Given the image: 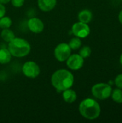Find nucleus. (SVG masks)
Returning a JSON list of instances; mask_svg holds the SVG:
<instances>
[{"label":"nucleus","mask_w":122,"mask_h":123,"mask_svg":"<svg viewBox=\"0 0 122 123\" xmlns=\"http://www.w3.org/2000/svg\"><path fill=\"white\" fill-rule=\"evenodd\" d=\"M74 76L73 74L65 69H59L51 76V84L58 92H63L73 86Z\"/></svg>","instance_id":"nucleus-1"},{"label":"nucleus","mask_w":122,"mask_h":123,"mask_svg":"<svg viewBox=\"0 0 122 123\" xmlns=\"http://www.w3.org/2000/svg\"><path fill=\"white\" fill-rule=\"evenodd\" d=\"M80 114L86 119L93 120L97 119L101 114V107L97 101L91 98L83 99L79 105Z\"/></svg>","instance_id":"nucleus-2"},{"label":"nucleus","mask_w":122,"mask_h":123,"mask_svg":"<svg viewBox=\"0 0 122 123\" xmlns=\"http://www.w3.org/2000/svg\"><path fill=\"white\" fill-rule=\"evenodd\" d=\"M8 50L12 54V56L22 58L29 53L31 46L26 40L19 37H14L9 43Z\"/></svg>","instance_id":"nucleus-3"},{"label":"nucleus","mask_w":122,"mask_h":123,"mask_svg":"<svg viewBox=\"0 0 122 123\" xmlns=\"http://www.w3.org/2000/svg\"><path fill=\"white\" fill-rule=\"evenodd\" d=\"M111 86L106 83H99L93 86L91 93L93 96L100 100H104L111 97L112 92Z\"/></svg>","instance_id":"nucleus-4"},{"label":"nucleus","mask_w":122,"mask_h":123,"mask_svg":"<svg viewBox=\"0 0 122 123\" xmlns=\"http://www.w3.org/2000/svg\"><path fill=\"white\" fill-rule=\"evenodd\" d=\"M55 58L60 62L65 61L71 55V49L68 44L62 43L58 44L54 50Z\"/></svg>","instance_id":"nucleus-5"},{"label":"nucleus","mask_w":122,"mask_h":123,"mask_svg":"<svg viewBox=\"0 0 122 123\" xmlns=\"http://www.w3.org/2000/svg\"><path fill=\"white\" fill-rule=\"evenodd\" d=\"M22 73L27 78L35 79L40 75V68L35 62L27 61L22 66Z\"/></svg>","instance_id":"nucleus-6"},{"label":"nucleus","mask_w":122,"mask_h":123,"mask_svg":"<svg viewBox=\"0 0 122 123\" xmlns=\"http://www.w3.org/2000/svg\"><path fill=\"white\" fill-rule=\"evenodd\" d=\"M72 32L76 37L79 38H86L89 35L91 29L88 24L79 21L73 25Z\"/></svg>","instance_id":"nucleus-7"},{"label":"nucleus","mask_w":122,"mask_h":123,"mask_svg":"<svg viewBox=\"0 0 122 123\" xmlns=\"http://www.w3.org/2000/svg\"><path fill=\"white\" fill-rule=\"evenodd\" d=\"M84 63V58L79 54H72L66 60L67 66L73 71L81 69Z\"/></svg>","instance_id":"nucleus-8"},{"label":"nucleus","mask_w":122,"mask_h":123,"mask_svg":"<svg viewBox=\"0 0 122 123\" xmlns=\"http://www.w3.org/2000/svg\"><path fill=\"white\" fill-rule=\"evenodd\" d=\"M27 26L29 30L35 34L40 33L44 30V24L42 21L37 17L29 19L27 22Z\"/></svg>","instance_id":"nucleus-9"},{"label":"nucleus","mask_w":122,"mask_h":123,"mask_svg":"<svg viewBox=\"0 0 122 123\" xmlns=\"http://www.w3.org/2000/svg\"><path fill=\"white\" fill-rule=\"evenodd\" d=\"M57 0H38L37 4L43 12H49L53 9L56 5Z\"/></svg>","instance_id":"nucleus-10"},{"label":"nucleus","mask_w":122,"mask_h":123,"mask_svg":"<svg viewBox=\"0 0 122 123\" xmlns=\"http://www.w3.org/2000/svg\"><path fill=\"white\" fill-rule=\"evenodd\" d=\"M63 98L64 99V101L67 103H73L74 102L76 99H77V94L76 92L70 89H65L63 92Z\"/></svg>","instance_id":"nucleus-11"},{"label":"nucleus","mask_w":122,"mask_h":123,"mask_svg":"<svg viewBox=\"0 0 122 123\" xmlns=\"http://www.w3.org/2000/svg\"><path fill=\"white\" fill-rule=\"evenodd\" d=\"M78 20L80 22H82L88 24V23H89L92 20L93 14H92V12L90 10H88V9H83V10L81 11L78 13Z\"/></svg>","instance_id":"nucleus-12"},{"label":"nucleus","mask_w":122,"mask_h":123,"mask_svg":"<svg viewBox=\"0 0 122 123\" xmlns=\"http://www.w3.org/2000/svg\"><path fill=\"white\" fill-rule=\"evenodd\" d=\"M12 58V54L9 50L6 48L0 49V63L6 64L8 63Z\"/></svg>","instance_id":"nucleus-13"},{"label":"nucleus","mask_w":122,"mask_h":123,"mask_svg":"<svg viewBox=\"0 0 122 123\" xmlns=\"http://www.w3.org/2000/svg\"><path fill=\"white\" fill-rule=\"evenodd\" d=\"M1 37L5 42L9 43L15 37V35L12 30H9V28H6L3 29V30L1 32Z\"/></svg>","instance_id":"nucleus-14"},{"label":"nucleus","mask_w":122,"mask_h":123,"mask_svg":"<svg viewBox=\"0 0 122 123\" xmlns=\"http://www.w3.org/2000/svg\"><path fill=\"white\" fill-rule=\"evenodd\" d=\"M111 97L114 102L121 104L122 103V89L117 88L114 90H112Z\"/></svg>","instance_id":"nucleus-15"},{"label":"nucleus","mask_w":122,"mask_h":123,"mask_svg":"<svg viewBox=\"0 0 122 123\" xmlns=\"http://www.w3.org/2000/svg\"><path fill=\"white\" fill-rule=\"evenodd\" d=\"M81 44H82L81 40V38H79L78 37H73L68 43L71 50H77V49L80 48L81 46Z\"/></svg>","instance_id":"nucleus-16"},{"label":"nucleus","mask_w":122,"mask_h":123,"mask_svg":"<svg viewBox=\"0 0 122 123\" xmlns=\"http://www.w3.org/2000/svg\"><path fill=\"white\" fill-rule=\"evenodd\" d=\"M12 24V21L10 17H2L0 18V28L6 29L9 28Z\"/></svg>","instance_id":"nucleus-17"},{"label":"nucleus","mask_w":122,"mask_h":123,"mask_svg":"<svg viewBox=\"0 0 122 123\" xmlns=\"http://www.w3.org/2000/svg\"><path fill=\"white\" fill-rule=\"evenodd\" d=\"M91 49L89 46H83L79 50V55L83 58H88L91 55Z\"/></svg>","instance_id":"nucleus-18"},{"label":"nucleus","mask_w":122,"mask_h":123,"mask_svg":"<svg viewBox=\"0 0 122 123\" xmlns=\"http://www.w3.org/2000/svg\"><path fill=\"white\" fill-rule=\"evenodd\" d=\"M114 83H115L116 86H117V88L122 89V74L116 76V77L115 78V80H114Z\"/></svg>","instance_id":"nucleus-19"},{"label":"nucleus","mask_w":122,"mask_h":123,"mask_svg":"<svg viewBox=\"0 0 122 123\" xmlns=\"http://www.w3.org/2000/svg\"><path fill=\"white\" fill-rule=\"evenodd\" d=\"M10 1L14 7H21L24 3V0H11Z\"/></svg>","instance_id":"nucleus-20"},{"label":"nucleus","mask_w":122,"mask_h":123,"mask_svg":"<svg viewBox=\"0 0 122 123\" xmlns=\"http://www.w3.org/2000/svg\"><path fill=\"white\" fill-rule=\"evenodd\" d=\"M5 13H6V9L4 6L0 3V18L4 17L5 15Z\"/></svg>","instance_id":"nucleus-21"},{"label":"nucleus","mask_w":122,"mask_h":123,"mask_svg":"<svg viewBox=\"0 0 122 123\" xmlns=\"http://www.w3.org/2000/svg\"><path fill=\"white\" fill-rule=\"evenodd\" d=\"M119 20L120 23L122 25V9L119 14Z\"/></svg>","instance_id":"nucleus-22"},{"label":"nucleus","mask_w":122,"mask_h":123,"mask_svg":"<svg viewBox=\"0 0 122 123\" xmlns=\"http://www.w3.org/2000/svg\"><path fill=\"white\" fill-rule=\"evenodd\" d=\"M11 0H0V3L2 4H7Z\"/></svg>","instance_id":"nucleus-23"},{"label":"nucleus","mask_w":122,"mask_h":123,"mask_svg":"<svg viewBox=\"0 0 122 123\" xmlns=\"http://www.w3.org/2000/svg\"><path fill=\"white\" fill-rule=\"evenodd\" d=\"M120 63L122 64V53L121 54V56H120Z\"/></svg>","instance_id":"nucleus-24"},{"label":"nucleus","mask_w":122,"mask_h":123,"mask_svg":"<svg viewBox=\"0 0 122 123\" xmlns=\"http://www.w3.org/2000/svg\"><path fill=\"white\" fill-rule=\"evenodd\" d=\"M121 1H122V0H121Z\"/></svg>","instance_id":"nucleus-25"}]
</instances>
